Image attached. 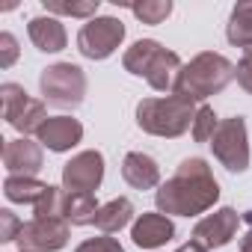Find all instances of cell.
I'll list each match as a JSON object with an SVG mask.
<instances>
[{
  "mask_svg": "<svg viewBox=\"0 0 252 252\" xmlns=\"http://www.w3.org/2000/svg\"><path fill=\"white\" fill-rule=\"evenodd\" d=\"M119 39H122V24L113 21V18H101V21L83 27V33H80V51L86 57H107Z\"/></svg>",
  "mask_w": 252,
  "mask_h": 252,
  "instance_id": "6da1fadb",
  "label": "cell"
},
{
  "mask_svg": "<svg viewBox=\"0 0 252 252\" xmlns=\"http://www.w3.org/2000/svg\"><path fill=\"white\" fill-rule=\"evenodd\" d=\"M42 30H45V21H42V18H36V21H33V27H30V33H33V39L39 42V48H42V51H60V48H63V42H65V36H63L60 24H57V21H48V33H42Z\"/></svg>",
  "mask_w": 252,
  "mask_h": 252,
  "instance_id": "7a4b0ae2",
  "label": "cell"
},
{
  "mask_svg": "<svg viewBox=\"0 0 252 252\" xmlns=\"http://www.w3.org/2000/svg\"><path fill=\"white\" fill-rule=\"evenodd\" d=\"M169 234H172V225L169 222H158V220H143L137 225V231H134V237H137L140 246H155V243H160Z\"/></svg>",
  "mask_w": 252,
  "mask_h": 252,
  "instance_id": "3957f363",
  "label": "cell"
}]
</instances>
